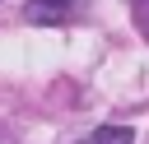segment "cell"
<instances>
[{"instance_id":"obj_2","label":"cell","mask_w":149,"mask_h":144,"mask_svg":"<svg viewBox=\"0 0 149 144\" xmlns=\"http://www.w3.org/2000/svg\"><path fill=\"white\" fill-rule=\"evenodd\" d=\"M84 144H130V130L126 125H98Z\"/></svg>"},{"instance_id":"obj_3","label":"cell","mask_w":149,"mask_h":144,"mask_svg":"<svg viewBox=\"0 0 149 144\" xmlns=\"http://www.w3.org/2000/svg\"><path fill=\"white\" fill-rule=\"evenodd\" d=\"M135 19H140V28L149 33V0H135Z\"/></svg>"},{"instance_id":"obj_1","label":"cell","mask_w":149,"mask_h":144,"mask_svg":"<svg viewBox=\"0 0 149 144\" xmlns=\"http://www.w3.org/2000/svg\"><path fill=\"white\" fill-rule=\"evenodd\" d=\"M79 9V0H28L23 5V19L28 23H42V28H56V23H70Z\"/></svg>"}]
</instances>
